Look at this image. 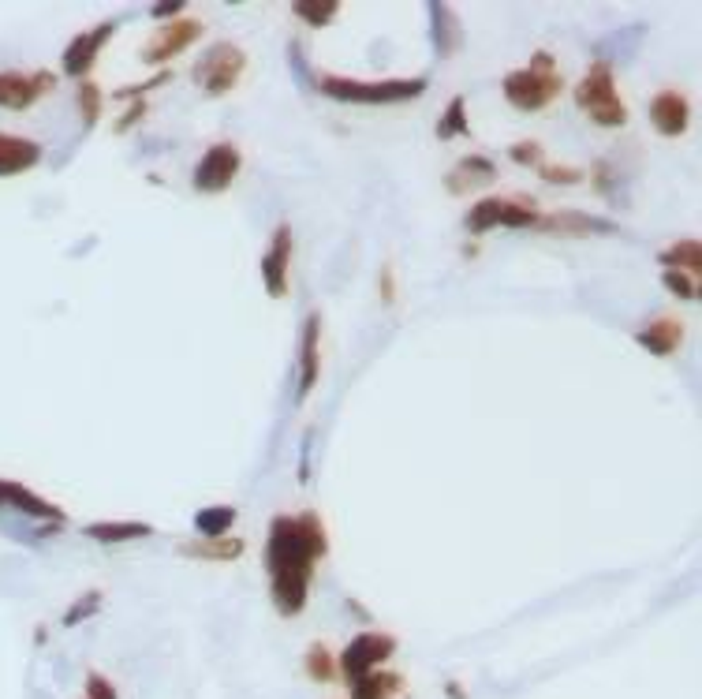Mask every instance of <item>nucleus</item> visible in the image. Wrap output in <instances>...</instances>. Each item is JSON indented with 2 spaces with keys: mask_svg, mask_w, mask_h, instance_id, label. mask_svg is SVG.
<instances>
[{
  "mask_svg": "<svg viewBox=\"0 0 702 699\" xmlns=\"http://www.w3.org/2000/svg\"><path fill=\"white\" fill-rule=\"evenodd\" d=\"M329 550V531L318 513H281L269 520L266 535V572L269 599L281 617H299L307 610L314 565Z\"/></svg>",
  "mask_w": 702,
  "mask_h": 699,
  "instance_id": "1",
  "label": "nucleus"
},
{
  "mask_svg": "<svg viewBox=\"0 0 702 699\" xmlns=\"http://www.w3.org/2000/svg\"><path fill=\"white\" fill-rule=\"evenodd\" d=\"M501 94H505L508 105L520 109V113H542V109H549V105L564 94V79H561V72H557L553 53L534 49L527 68H516V72H508L505 79H501Z\"/></svg>",
  "mask_w": 702,
  "mask_h": 699,
  "instance_id": "2",
  "label": "nucleus"
},
{
  "mask_svg": "<svg viewBox=\"0 0 702 699\" xmlns=\"http://www.w3.org/2000/svg\"><path fill=\"white\" fill-rule=\"evenodd\" d=\"M430 90L422 75L411 79H351V75H322L318 79V94L329 101H348V105H404L415 101Z\"/></svg>",
  "mask_w": 702,
  "mask_h": 699,
  "instance_id": "3",
  "label": "nucleus"
},
{
  "mask_svg": "<svg viewBox=\"0 0 702 699\" xmlns=\"http://www.w3.org/2000/svg\"><path fill=\"white\" fill-rule=\"evenodd\" d=\"M576 105L598 124V128H624L628 124V105L617 90V75L609 60H594L587 75L576 83Z\"/></svg>",
  "mask_w": 702,
  "mask_h": 699,
  "instance_id": "4",
  "label": "nucleus"
},
{
  "mask_svg": "<svg viewBox=\"0 0 702 699\" xmlns=\"http://www.w3.org/2000/svg\"><path fill=\"white\" fill-rule=\"evenodd\" d=\"M538 217L542 210L527 195H486L467 210L464 225L471 236H482L493 229H534Z\"/></svg>",
  "mask_w": 702,
  "mask_h": 699,
  "instance_id": "5",
  "label": "nucleus"
},
{
  "mask_svg": "<svg viewBox=\"0 0 702 699\" xmlns=\"http://www.w3.org/2000/svg\"><path fill=\"white\" fill-rule=\"evenodd\" d=\"M247 72V53L239 49L236 42H213L195 64V83L202 86V94L206 98H225L239 86Z\"/></svg>",
  "mask_w": 702,
  "mask_h": 699,
  "instance_id": "6",
  "label": "nucleus"
},
{
  "mask_svg": "<svg viewBox=\"0 0 702 699\" xmlns=\"http://www.w3.org/2000/svg\"><path fill=\"white\" fill-rule=\"evenodd\" d=\"M239 169H243V150L232 139L210 143L206 154L198 157L195 172H191V187L202 191V195H221V191L236 184Z\"/></svg>",
  "mask_w": 702,
  "mask_h": 699,
  "instance_id": "7",
  "label": "nucleus"
},
{
  "mask_svg": "<svg viewBox=\"0 0 702 699\" xmlns=\"http://www.w3.org/2000/svg\"><path fill=\"white\" fill-rule=\"evenodd\" d=\"M393 655H396V636H389V632H359V636H351L344 655L337 658V670L348 681H359L366 673L381 670Z\"/></svg>",
  "mask_w": 702,
  "mask_h": 699,
  "instance_id": "8",
  "label": "nucleus"
},
{
  "mask_svg": "<svg viewBox=\"0 0 702 699\" xmlns=\"http://www.w3.org/2000/svg\"><path fill=\"white\" fill-rule=\"evenodd\" d=\"M198 34H202V19H191V15H183V19H172L165 27L157 30L154 38L146 42L142 49V64L146 68H157V72H165L172 60L187 53L191 45L198 42Z\"/></svg>",
  "mask_w": 702,
  "mask_h": 699,
  "instance_id": "9",
  "label": "nucleus"
},
{
  "mask_svg": "<svg viewBox=\"0 0 702 699\" xmlns=\"http://www.w3.org/2000/svg\"><path fill=\"white\" fill-rule=\"evenodd\" d=\"M57 90V75L53 72H0V109L8 113H27L30 105H38Z\"/></svg>",
  "mask_w": 702,
  "mask_h": 699,
  "instance_id": "10",
  "label": "nucleus"
},
{
  "mask_svg": "<svg viewBox=\"0 0 702 699\" xmlns=\"http://www.w3.org/2000/svg\"><path fill=\"white\" fill-rule=\"evenodd\" d=\"M258 273H262L269 300H284L288 296V288H292V225L288 221H281L273 229V240H269V251L258 262Z\"/></svg>",
  "mask_w": 702,
  "mask_h": 699,
  "instance_id": "11",
  "label": "nucleus"
},
{
  "mask_svg": "<svg viewBox=\"0 0 702 699\" xmlns=\"http://www.w3.org/2000/svg\"><path fill=\"white\" fill-rule=\"evenodd\" d=\"M113 34H116V19H105V23H98V27L75 34V38L68 42V49H64V57H60L64 75H71V79H83V75L98 64L101 49L113 42Z\"/></svg>",
  "mask_w": 702,
  "mask_h": 699,
  "instance_id": "12",
  "label": "nucleus"
},
{
  "mask_svg": "<svg viewBox=\"0 0 702 699\" xmlns=\"http://www.w3.org/2000/svg\"><path fill=\"white\" fill-rule=\"evenodd\" d=\"M538 232L549 236H568V240H587V236H617V225L594 214H579V210H553V214L538 217Z\"/></svg>",
  "mask_w": 702,
  "mask_h": 699,
  "instance_id": "13",
  "label": "nucleus"
},
{
  "mask_svg": "<svg viewBox=\"0 0 702 699\" xmlns=\"http://www.w3.org/2000/svg\"><path fill=\"white\" fill-rule=\"evenodd\" d=\"M322 374V314L310 311L299 337V382H295V400H307L310 389L318 386Z\"/></svg>",
  "mask_w": 702,
  "mask_h": 699,
  "instance_id": "14",
  "label": "nucleus"
},
{
  "mask_svg": "<svg viewBox=\"0 0 702 699\" xmlns=\"http://www.w3.org/2000/svg\"><path fill=\"white\" fill-rule=\"evenodd\" d=\"M650 124L658 135L665 139H676V135H684L691 128V101L688 94H680V90H658L654 98H650Z\"/></svg>",
  "mask_w": 702,
  "mask_h": 699,
  "instance_id": "15",
  "label": "nucleus"
},
{
  "mask_svg": "<svg viewBox=\"0 0 702 699\" xmlns=\"http://www.w3.org/2000/svg\"><path fill=\"white\" fill-rule=\"evenodd\" d=\"M0 509H15V513L30 516V520H53V524L68 520V513L60 509L57 501L34 494L30 486L15 483V479H0Z\"/></svg>",
  "mask_w": 702,
  "mask_h": 699,
  "instance_id": "16",
  "label": "nucleus"
},
{
  "mask_svg": "<svg viewBox=\"0 0 702 699\" xmlns=\"http://www.w3.org/2000/svg\"><path fill=\"white\" fill-rule=\"evenodd\" d=\"M497 184V161L486 154L460 157L449 172H445V187L449 195H467V191H482V187Z\"/></svg>",
  "mask_w": 702,
  "mask_h": 699,
  "instance_id": "17",
  "label": "nucleus"
},
{
  "mask_svg": "<svg viewBox=\"0 0 702 699\" xmlns=\"http://www.w3.org/2000/svg\"><path fill=\"white\" fill-rule=\"evenodd\" d=\"M635 344L639 348H646L650 356H673L676 348L684 344V322L680 318H669V314H661V318H654V322H646L639 333H635Z\"/></svg>",
  "mask_w": 702,
  "mask_h": 699,
  "instance_id": "18",
  "label": "nucleus"
},
{
  "mask_svg": "<svg viewBox=\"0 0 702 699\" xmlns=\"http://www.w3.org/2000/svg\"><path fill=\"white\" fill-rule=\"evenodd\" d=\"M83 535L101 546H124V543L150 539V535H154V524H146V520H94V524L83 528Z\"/></svg>",
  "mask_w": 702,
  "mask_h": 699,
  "instance_id": "19",
  "label": "nucleus"
},
{
  "mask_svg": "<svg viewBox=\"0 0 702 699\" xmlns=\"http://www.w3.org/2000/svg\"><path fill=\"white\" fill-rule=\"evenodd\" d=\"M42 161V146L23 135H4L0 131V176H19L30 172Z\"/></svg>",
  "mask_w": 702,
  "mask_h": 699,
  "instance_id": "20",
  "label": "nucleus"
},
{
  "mask_svg": "<svg viewBox=\"0 0 702 699\" xmlns=\"http://www.w3.org/2000/svg\"><path fill=\"white\" fill-rule=\"evenodd\" d=\"M430 30H434V49L437 57H452L460 45H464V23L460 15L452 12L449 4H430Z\"/></svg>",
  "mask_w": 702,
  "mask_h": 699,
  "instance_id": "21",
  "label": "nucleus"
},
{
  "mask_svg": "<svg viewBox=\"0 0 702 699\" xmlns=\"http://www.w3.org/2000/svg\"><path fill=\"white\" fill-rule=\"evenodd\" d=\"M658 262L665 266V270H676V273H688V277H695L699 281L702 273V247L695 236H688V240H676L669 243L665 251L658 255Z\"/></svg>",
  "mask_w": 702,
  "mask_h": 699,
  "instance_id": "22",
  "label": "nucleus"
},
{
  "mask_svg": "<svg viewBox=\"0 0 702 699\" xmlns=\"http://www.w3.org/2000/svg\"><path fill=\"white\" fill-rule=\"evenodd\" d=\"M183 557H198V561H221V565H228V561H239L243 557V550H247V543L243 539H206V543H180L176 546Z\"/></svg>",
  "mask_w": 702,
  "mask_h": 699,
  "instance_id": "23",
  "label": "nucleus"
},
{
  "mask_svg": "<svg viewBox=\"0 0 702 699\" xmlns=\"http://www.w3.org/2000/svg\"><path fill=\"white\" fill-rule=\"evenodd\" d=\"M400 673H389V670H374L359 677V681H351V699H393L400 692Z\"/></svg>",
  "mask_w": 702,
  "mask_h": 699,
  "instance_id": "24",
  "label": "nucleus"
},
{
  "mask_svg": "<svg viewBox=\"0 0 702 699\" xmlns=\"http://www.w3.org/2000/svg\"><path fill=\"white\" fill-rule=\"evenodd\" d=\"M236 509L232 505H206L195 513V531L202 539H228V528L236 524Z\"/></svg>",
  "mask_w": 702,
  "mask_h": 699,
  "instance_id": "25",
  "label": "nucleus"
},
{
  "mask_svg": "<svg viewBox=\"0 0 702 699\" xmlns=\"http://www.w3.org/2000/svg\"><path fill=\"white\" fill-rule=\"evenodd\" d=\"M471 135V124H467V98L456 94V98L445 105V113L437 116V139L441 143H452V139H464Z\"/></svg>",
  "mask_w": 702,
  "mask_h": 699,
  "instance_id": "26",
  "label": "nucleus"
},
{
  "mask_svg": "<svg viewBox=\"0 0 702 699\" xmlns=\"http://www.w3.org/2000/svg\"><path fill=\"white\" fill-rule=\"evenodd\" d=\"M292 15L310 30H322L329 27L333 19L340 15V0H295Z\"/></svg>",
  "mask_w": 702,
  "mask_h": 699,
  "instance_id": "27",
  "label": "nucleus"
},
{
  "mask_svg": "<svg viewBox=\"0 0 702 699\" xmlns=\"http://www.w3.org/2000/svg\"><path fill=\"white\" fill-rule=\"evenodd\" d=\"M303 666H307L310 681H318V685H329V681H337V677H340L337 658L329 655V647H325V643H310Z\"/></svg>",
  "mask_w": 702,
  "mask_h": 699,
  "instance_id": "28",
  "label": "nucleus"
},
{
  "mask_svg": "<svg viewBox=\"0 0 702 699\" xmlns=\"http://www.w3.org/2000/svg\"><path fill=\"white\" fill-rule=\"evenodd\" d=\"M75 105H79V120H83V128H94V124L101 120V105H105L101 86L90 83V79H83V83H79V94H75Z\"/></svg>",
  "mask_w": 702,
  "mask_h": 699,
  "instance_id": "29",
  "label": "nucleus"
},
{
  "mask_svg": "<svg viewBox=\"0 0 702 699\" xmlns=\"http://www.w3.org/2000/svg\"><path fill=\"white\" fill-rule=\"evenodd\" d=\"M98 610H101V591H86V595H79V599L68 606V614H64V628L83 625V621H90Z\"/></svg>",
  "mask_w": 702,
  "mask_h": 699,
  "instance_id": "30",
  "label": "nucleus"
},
{
  "mask_svg": "<svg viewBox=\"0 0 702 699\" xmlns=\"http://www.w3.org/2000/svg\"><path fill=\"white\" fill-rule=\"evenodd\" d=\"M534 172H538L546 184H557V187L583 184V169H579V165H549V161H542V165H538Z\"/></svg>",
  "mask_w": 702,
  "mask_h": 699,
  "instance_id": "31",
  "label": "nucleus"
},
{
  "mask_svg": "<svg viewBox=\"0 0 702 699\" xmlns=\"http://www.w3.org/2000/svg\"><path fill=\"white\" fill-rule=\"evenodd\" d=\"M661 285L669 288L676 300H684V303H695V300H699V281H695V277H688V273L665 270V273H661Z\"/></svg>",
  "mask_w": 702,
  "mask_h": 699,
  "instance_id": "32",
  "label": "nucleus"
},
{
  "mask_svg": "<svg viewBox=\"0 0 702 699\" xmlns=\"http://www.w3.org/2000/svg\"><path fill=\"white\" fill-rule=\"evenodd\" d=\"M165 83H172V68H165V72H157V75H150L146 83L120 86L113 98H120V101H146V94H150V90H157V86H165Z\"/></svg>",
  "mask_w": 702,
  "mask_h": 699,
  "instance_id": "33",
  "label": "nucleus"
},
{
  "mask_svg": "<svg viewBox=\"0 0 702 699\" xmlns=\"http://www.w3.org/2000/svg\"><path fill=\"white\" fill-rule=\"evenodd\" d=\"M546 150H542V143H534V139H520V143L508 146V157L516 161V165H527V169H538L542 161H546Z\"/></svg>",
  "mask_w": 702,
  "mask_h": 699,
  "instance_id": "34",
  "label": "nucleus"
},
{
  "mask_svg": "<svg viewBox=\"0 0 702 699\" xmlns=\"http://www.w3.org/2000/svg\"><path fill=\"white\" fill-rule=\"evenodd\" d=\"M86 699H120L116 696V685L101 673H90L86 677Z\"/></svg>",
  "mask_w": 702,
  "mask_h": 699,
  "instance_id": "35",
  "label": "nucleus"
},
{
  "mask_svg": "<svg viewBox=\"0 0 702 699\" xmlns=\"http://www.w3.org/2000/svg\"><path fill=\"white\" fill-rule=\"evenodd\" d=\"M142 116H146V101H131V105H127V113L120 116V120H116V135H124V131H131L135 128V124H139Z\"/></svg>",
  "mask_w": 702,
  "mask_h": 699,
  "instance_id": "36",
  "label": "nucleus"
},
{
  "mask_svg": "<svg viewBox=\"0 0 702 699\" xmlns=\"http://www.w3.org/2000/svg\"><path fill=\"white\" fill-rule=\"evenodd\" d=\"M187 12V4H183V0H161V4H154V8H150V15H154V19H176V15H183Z\"/></svg>",
  "mask_w": 702,
  "mask_h": 699,
  "instance_id": "37",
  "label": "nucleus"
},
{
  "mask_svg": "<svg viewBox=\"0 0 702 699\" xmlns=\"http://www.w3.org/2000/svg\"><path fill=\"white\" fill-rule=\"evenodd\" d=\"M378 292H381V303L389 307V303H396V273L393 270H381L378 273Z\"/></svg>",
  "mask_w": 702,
  "mask_h": 699,
  "instance_id": "38",
  "label": "nucleus"
}]
</instances>
